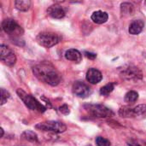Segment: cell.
Listing matches in <instances>:
<instances>
[{
    "mask_svg": "<svg viewBox=\"0 0 146 146\" xmlns=\"http://www.w3.org/2000/svg\"><path fill=\"white\" fill-rule=\"evenodd\" d=\"M33 73L40 81L51 86H56L62 80V75L50 62H41L33 68Z\"/></svg>",
    "mask_w": 146,
    "mask_h": 146,
    "instance_id": "6da1fadb",
    "label": "cell"
},
{
    "mask_svg": "<svg viewBox=\"0 0 146 146\" xmlns=\"http://www.w3.org/2000/svg\"><path fill=\"white\" fill-rule=\"evenodd\" d=\"M16 93L18 97L21 98V100L24 103V104L33 111H38L39 113H44L46 110V108L40 104L34 97H33L30 94H27L25 91L22 89H17Z\"/></svg>",
    "mask_w": 146,
    "mask_h": 146,
    "instance_id": "7a4b0ae2",
    "label": "cell"
},
{
    "mask_svg": "<svg viewBox=\"0 0 146 146\" xmlns=\"http://www.w3.org/2000/svg\"><path fill=\"white\" fill-rule=\"evenodd\" d=\"M84 109L89 115L96 118H110L114 116V112L103 104H88L84 105Z\"/></svg>",
    "mask_w": 146,
    "mask_h": 146,
    "instance_id": "3957f363",
    "label": "cell"
},
{
    "mask_svg": "<svg viewBox=\"0 0 146 146\" xmlns=\"http://www.w3.org/2000/svg\"><path fill=\"white\" fill-rule=\"evenodd\" d=\"M62 37L59 34L52 32H43L38 33L36 37L37 43L45 48H50L60 43Z\"/></svg>",
    "mask_w": 146,
    "mask_h": 146,
    "instance_id": "277c9868",
    "label": "cell"
},
{
    "mask_svg": "<svg viewBox=\"0 0 146 146\" xmlns=\"http://www.w3.org/2000/svg\"><path fill=\"white\" fill-rule=\"evenodd\" d=\"M120 74L121 78H123L126 80L129 81H139L143 79V74L142 71L133 65H127L123 67V68L121 69Z\"/></svg>",
    "mask_w": 146,
    "mask_h": 146,
    "instance_id": "5b68a950",
    "label": "cell"
},
{
    "mask_svg": "<svg viewBox=\"0 0 146 146\" xmlns=\"http://www.w3.org/2000/svg\"><path fill=\"white\" fill-rule=\"evenodd\" d=\"M35 128L40 131L44 132H52L56 133H64L67 130V126L60 121H49L44 122L38 123L35 126Z\"/></svg>",
    "mask_w": 146,
    "mask_h": 146,
    "instance_id": "8992f818",
    "label": "cell"
},
{
    "mask_svg": "<svg viewBox=\"0 0 146 146\" xmlns=\"http://www.w3.org/2000/svg\"><path fill=\"white\" fill-rule=\"evenodd\" d=\"M2 29L4 33L15 38L23 33L22 28L12 19H5L2 21Z\"/></svg>",
    "mask_w": 146,
    "mask_h": 146,
    "instance_id": "52a82bcc",
    "label": "cell"
},
{
    "mask_svg": "<svg viewBox=\"0 0 146 146\" xmlns=\"http://www.w3.org/2000/svg\"><path fill=\"white\" fill-rule=\"evenodd\" d=\"M0 56L2 62L7 66L12 67L16 62V56L14 51L7 45L1 44L0 45Z\"/></svg>",
    "mask_w": 146,
    "mask_h": 146,
    "instance_id": "ba28073f",
    "label": "cell"
},
{
    "mask_svg": "<svg viewBox=\"0 0 146 146\" xmlns=\"http://www.w3.org/2000/svg\"><path fill=\"white\" fill-rule=\"evenodd\" d=\"M73 93L80 98H86L92 94V89L84 82L75 81L72 86Z\"/></svg>",
    "mask_w": 146,
    "mask_h": 146,
    "instance_id": "9c48e42d",
    "label": "cell"
},
{
    "mask_svg": "<svg viewBox=\"0 0 146 146\" xmlns=\"http://www.w3.org/2000/svg\"><path fill=\"white\" fill-rule=\"evenodd\" d=\"M86 80L88 82L95 85V84L99 83L102 80L103 75H102V73L98 69L92 68H89L88 71L86 72Z\"/></svg>",
    "mask_w": 146,
    "mask_h": 146,
    "instance_id": "30bf717a",
    "label": "cell"
},
{
    "mask_svg": "<svg viewBox=\"0 0 146 146\" xmlns=\"http://www.w3.org/2000/svg\"><path fill=\"white\" fill-rule=\"evenodd\" d=\"M47 14L54 19H62L65 16L66 12L62 6L53 4L47 9Z\"/></svg>",
    "mask_w": 146,
    "mask_h": 146,
    "instance_id": "8fae6325",
    "label": "cell"
},
{
    "mask_svg": "<svg viewBox=\"0 0 146 146\" xmlns=\"http://www.w3.org/2000/svg\"><path fill=\"white\" fill-rule=\"evenodd\" d=\"M65 58L68 61L80 63L82 61V54L78 50L69 49L65 52Z\"/></svg>",
    "mask_w": 146,
    "mask_h": 146,
    "instance_id": "7c38bea8",
    "label": "cell"
},
{
    "mask_svg": "<svg viewBox=\"0 0 146 146\" xmlns=\"http://www.w3.org/2000/svg\"><path fill=\"white\" fill-rule=\"evenodd\" d=\"M144 27H145V22L142 20H136L130 24L128 31L132 35H138L143 31Z\"/></svg>",
    "mask_w": 146,
    "mask_h": 146,
    "instance_id": "4fadbf2b",
    "label": "cell"
},
{
    "mask_svg": "<svg viewBox=\"0 0 146 146\" xmlns=\"http://www.w3.org/2000/svg\"><path fill=\"white\" fill-rule=\"evenodd\" d=\"M92 20L97 23V24H103L105 23L108 19H109V15L107 12L105 11H102V10H98L92 13Z\"/></svg>",
    "mask_w": 146,
    "mask_h": 146,
    "instance_id": "5bb4252c",
    "label": "cell"
},
{
    "mask_svg": "<svg viewBox=\"0 0 146 146\" xmlns=\"http://www.w3.org/2000/svg\"><path fill=\"white\" fill-rule=\"evenodd\" d=\"M135 12V8L133 3H122L121 4V14L124 17H128L131 16L134 14Z\"/></svg>",
    "mask_w": 146,
    "mask_h": 146,
    "instance_id": "9a60e30c",
    "label": "cell"
},
{
    "mask_svg": "<svg viewBox=\"0 0 146 146\" xmlns=\"http://www.w3.org/2000/svg\"><path fill=\"white\" fill-rule=\"evenodd\" d=\"M15 6L19 11H27L31 7V1L29 0H16L15 1Z\"/></svg>",
    "mask_w": 146,
    "mask_h": 146,
    "instance_id": "2e32d148",
    "label": "cell"
},
{
    "mask_svg": "<svg viewBox=\"0 0 146 146\" xmlns=\"http://www.w3.org/2000/svg\"><path fill=\"white\" fill-rule=\"evenodd\" d=\"M21 137H22V139H26V140H27L29 142L36 143V142L38 141V135L34 132H33L31 130H26V131H24L22 133V134H21Z\"/></svg>",
    "mask_w": 146,
    "mask_h": 146,
    "instance_id": "e0dca14e",
    "label": "cell"
},
{
    "mask_svg": "<svg viewBox=\"0 0 146 146\" xmlns=\"http://www.w3.org/2000/svg\"><path fill=\"white\" fill-rule=\"evenodd\" d=\"M119 115L123 118H133L134 116L133 109L128 108V107H121L119 110Z\"/></svg>",
    "mask_w": 146,
    "mask_h": 146,
    "instance_id": "ac0fdd59",
    "label": "cell"
},
{
    "mask_svg": "<svg viewBox=\"0 0 146 146\" xmlns=\"http://www.w3.org/2000/svg\"><path fill=\"white\" fill-rule=\"evenodd\" d=\"M139 99V93L135 91H130L126 93L124 100L127 104H134Z\"/></svg>",
    "mask_w": 146,
    "mask_h": 146,
    "instance_id": "d6986e66",
    "label": "cell"
},
{
    "mask_svg": "<svg viewBox=\"0 0 146 146\" xmlns=\"http://www.w3.org/2000/svg\"><path fill=\"white\" fill-rule=\"evenodd\" d=\"M115 83H109L100 89V94L104 97H108L115 89Z\"/></svg>",
    "mask_w": 146,
    "mask_h": 146,
    "instance_id": "ffe728a7",
    "label": "cell"
},
{
    "mask_svg": "<svg viewBox=\"0 0 146 146\" xmlns=\"http://www.w3.org/2000/svg\"><path fill=\"white\" fill-rule=\"evenodd\" d=\"M134 116H144L146 115V104H139L133 109Z\"/></svg>",
    "mask_w": 146,
    "mask_h": 146,
    "instance_id": "44dd1931",
    "label": "cell"
},
{
    "mask_svg": "<svg viewBox=\"0 0 146 146\" xmlns=\"http://www.w3.org/2000/svg\"><path fill=\"white\" fill-rule=\"evenodd\" d=\"M95 142L97 146H111L110 142L107 139H104L103 137H97Z\"/></svg>",
    "mask_w": 146,
    "mask_h": 146,
    "instance_id": "7402d4cb",
    "label": "cell"
},
{
    "mask_svg": "<svg viewBox=\"0 0 146 146\" xmlns=\"http://www.w3.org/2000/svg\"><path fill=\"white\" fill-rule=\"evenodd\" d=\"M9 98H10V94L6 90L2 88L1 89V105H3L4 104H6Z\"/></svg>",
    "mask_w": 146,
    "mask_h": 146,
    "instance_id": "603a6c76",
    "label": "cell"
},
{
    "mask_svg": "<svg viewBox=\"0 0 146 146\" xmlns=\"http://www.w3.org/2000/svg\"><path fill=\"white\" fill-rule=\"evenodd\" d=\"M59 111H60L62 114L65 115H68L70 113L69 108H68V106L67 104H63V105H62L61 107H59Z\"/></svg>",
    "mask_w": 146,
    "mask_h": 146,
    "instance_id": "cb8c5ba5",
    "label": "cell"
},
{
    "mask_svg": "<svg viewBox=\"0 0 146 146\" xmlns=\"http://www.w3.org/2000/svg\"><path fill=\"white\" fill-rule=\"evenodd\" d=\"M85 56H86L87 58L91 59V60H93V59H95V58L97 57V54L92 53V52H88V51H86V52H85Z\"/></svg>",
    "mask_w": 146,
    "mask_h": 146,
    "instance_id": "d4e9b609",
    "label": "cell"
},
{
    "mask_svg": "<svg viewBox=\"0 0 146 146\" xmlns=\"http://www.w3.org/2000/svg\"><path fill=\"white\" fill-rule=\"evenodd\" d=\"M127 145L128 146H141L138 142H136L135 140H130L127 142Z\"/></svg>",
    "mask_w": 146,
    "mask_h": 146,
    "instance_id": "484cf974",
    "label": "cell"
},
{
    "mask_svg": "<svg viewBox=\"0 0 146 146\" xmlns=\"http://www.w3.org/2000/svg\"><path fill=\"white\" fill-rule=\"evenodd\" d=\"M3 134H4V133H3V128H1V137H2V138L3 137Z\"/></svg>",
    "mask_w": 146,
    "mask_h": 146,
    "instance_id": "4316f807",
    "label": "cell"
},
{
    "mask_svg": "<svg viewBox=\"0 0 146 146\" xmlns=\"http://www.w3.org/2000/svg\"><path fill=\"white\" fill-rule=\"evenodd\" d=\"M145 4H146V1H145Z\"/></svg>",
    "mask_w": 146,
    "mask_h": 146,
    "instance_id": "83f0119b",
    "label": "cell"
}]
</instances>
